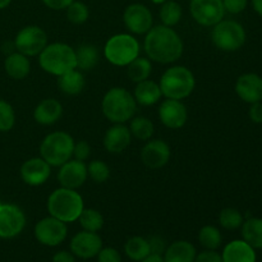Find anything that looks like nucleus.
<instances>
[{
	"instance_id": "nucleus-13",
	"label": "nucleus",
	"mask_w": 262,
	"mask_h": 262,
	"mask_svg": "<svg viewBox=\"0 0 262 262\" xmlns=\"http://www.w3.org/2000/svg\"><path fill=\"white\" fill-rule=\"evenodd\" d=\"M123 22L132 35H146L154 27V15L145 4L133 3L124 9Z\"/></svg>"
},
{
	"instance_id": "nucleus-33",
	"label": "nucleus",
	"mask_w": 262,
	"mask_h": 262,
	"mask_svg": "<svg viewBox=\"0 0 262 262\" xmlns=\"http://www.w3.org/2000/svg\"><path fill=\"white\" fill-rule=\"evenodd\" d=\"M199 242L205 250L216 251L222 246L223 237L219 228L214 225H205L199 232Z\"/></svg>"
},
{
	"instance_id": "nucleus-52",
	"label": "nucleus",
	"mask_w": 262,
	"mask_h": 262,
	"mask_svg": "<svg viewBox=\"0 0 262 262\" xmlns=\"http://www.w3.org/2000/svg\"><path fill=\"white\" fill-rule=\"evenodd\" d=\"M0 204H2V201H0Z\"/></svg>"
},
{
	"instance_id": "nucleus-35",
	"label": "nucleus",
	"mask_w": 262,
	"mask_h": 262,
	"mask_svg": "<svg viewBox=\"0 0 262 262\" xmlns=\"http://www.w3.org/2000/svg\"><path fill=\"white\" fill-rule=\"evenodd\" d=\"M243 215L241 214L239 210L233 209V207H227L223 209L219 214V224L220 227L227 230H235L242 227Z\"/></svg>"
},
{
	"instance_id": "nucleus-22",
	"label": "nucleus",
	"mask_w": 262,
	"mask_h": 262,
	"mask_svg": "<svg viewBox=\"0 0 262 262\" xmlns=\"http://www.w3.org/2000/svg\"><path fill=\"white\" fill-rule=\"evenodd\" d=\"M223 262H256L255 248L243 239L232 241L223 250Z\"/></svg>"
},
{
	"instance_id": "nucleus-46",
	"label": "nucleus",
	"mask_w": 262,
	"mask_h": 262,
	"mask_svg": "<svg viewBox=\"0 0 262 262\" xmlns=\"http://www.w3.org/2000/svg\"><path fill=\"white\" fill-rule=\"evenodd\" d=\"M51 262H76V256L69 251H59L53 256Z\"/></svg>"
},
{
	"instance_id": "nucleus-8",
	"label": "nucleus",
	"mask_w": 262,
	"mask_h": 262,
	"mask_svg": "<svg viewBox=\"0 0 262 262\" xmlns=\"http://www.w3.org/2000/svg\"><path fill=\"white\" fill-rule=\"evenodd\" d=\"M211 41L219 50L232 53L245 45L246 31L237 20L222 19L212 26Z\"/></svg>"
},
{
	"instance_id": "nucleus-28",
	"label": "nucleus",
	"mask_w": 262,
	"mask_h": 262,
	"mask_svg": "<svg viewBox=\"0 0 262 262\" xmlns=\"http://www.w3.org/2000/svg\"><path fill=\"white\" fill-rule=\"evenodd\" d=\"M242 238L255 250H262V219L250 217L245 220L241 227Z\"/></svg>"
},
{
	"instance_id": "nucleus-51",
	"label": "nucleus",
	"mask_w": 262,
	"mask_h": 262,
	"mask_svg": "<svg viewBox=\"0 0 262 262\" xmlns=\"http://www.w3.org/2000/svg\"><path fill=\"white\" fill-rule=\"evenodd\" d=\"M83 262H86V260H83Z\"/></svg>"
},
{
	"instance_id": "nucleus-24",
	"label": "nucleus",
	"mask_w": 262,
	"mask_h": 262,
	"mask_svg": "<svg viewBox=\"0 0 262 262\" xmlns=\"http://www.w3.org/2000/svg\"><path fill=\"white\" fill-rule=\"evenodd\" d=\"M196 247L188 241H176L166 247L163 257L165 262H194Z\"/></svg>"
},
{
	"instance_id": "nucleus-30",
	"label": "nucleus",
	"mask_w": 262,
	"mask_h": 262,
	"mask_svg": "<svg viewBox=\"0 0 262 262\" xmlns=\"http://www.w3.org/2000/svg\"><path fill=\"white\" fill-rule=\"evenodd\" d=\"M124 253L127 255V257L130 258L132 261H142L143 258H146L148 255H151L148 241L146 239V238L140 237V235L130 237L124 245Z\"/></svg>"
},
{
	"instance_id": "nucleus-23",
	"label": "nucleus",
	"mask_w": 262,
	"mask_h": 262,
	"mask_svg": "<svg viewBox=\"0 0 262 262\" xmlns=\"http://www.w3.org/2000/svg\"><path fill=\"white\" fill-rule=\"evenodd\" d=\"M133 96H135L137 105H141V106H151V105H155L160 101L161 97H163V94H161L160 84L148 78L136 83Z\"/></svg>"
},
{
	"instance_id": "nucleus-32",
	"label": "nucleus",
	"mask_w": 262,
	"mask_h": 262,
	"mask_svg": "<svg viewBox=\"0 0 262 262\" xmlns=\"http://www.w3.org/2000/svg\"><path fill=\"white\" fill-rule=\"evenodd\" d=\"M183 15V9L182 5L176 0H168L160 5L159 10V17H160L161 23L168 27H174L178 25Z\"/></svg>"
},
{
	"instance_id": "nucleus-6",
	"label": "nucleus",
	"mask_w": 262,
	"mask_h": 262,
	"mask_svg": "<svg viewBox=\"0 0 262 262\" xmlns=\"http://www.w3.org/2000/svg\"><path fill=\"white\" fill-rule=\"evenodd\" d=\"M74 142V138L64 130L49 133L40 143V156L51 168H59L73 158Z\"/></svg>"
},
{
	"instance_id": "nucleus-40",
	"label": "nucleus",
	"mask_w": 262,
	"mask_h": 262,
	"mask_svg": "<svg viewBox=\"0 0 262 262\" xmlns=\"http://www.w3.org/2000/svg\"><path fill=\"white\" fill-rule=\"evenodd\" d=\"M96 257L97 262H122V255L114 247H102Z\"/></svg>"
},
{
	"instance_id": "nucleus-45",
	"label": "nucleus",
	"mask_w": 262,
	"mask_h": 262,
	"mask_svg": "<svg viewBox=\"0 0 262 262\" xmlns=\"http://www.w3.org/2000/svg\"><path fill=\"white\" fill-rule=\"evenodd\" d=\"M250 118L253 123L256 124H261L262 123V102H255L251 104L250 107Z\"/></svg>"
},
{
	"instance_id": "nucleus-14",
	"label": "nucleus",
	"mask_w": 262,
	"mask_h": 262,
	"mask_svg": "<svg viewBox=\"0 0 262 262\" xmlns=\"http://www.w3.org/2000/svg\"><path fill=\"white\" fill-rule=\"evenodd\" d=\"M141 161L148 169H161L169 163L171 156L170 146L164 140H148L141 150Z\"/></svg>"
},
{
	"instance_id": "nucleus-42",
	"label": "nucleus",
	"mask_w": 262,
	"mask_h": 262,
	"mask_svg": "<svg viewBox=\"0 0 262 262\" xmlns=\"http://www.w3.org/2000/svg\"><path fill=\"white\" fill-rule=\"evenodd\" d=\"M148 245H150V251L154 255H164L166 250V242L163 237L160 235H152V237L148 238Z\"/></svg>"
},
{
	"instance_id": "nucleus-49",
	"label": "nucleus",
	"mask_w": 262,
	"mask_h": 262,
	"mask_svg": "<svg viewBox=\"0 0 262 262\" xmlns=\"http://www.w3.org/2000/svg\"><path fill=\"white\" fill-rule=\"evenodd\" d=\"M10 3H12V0H0V10L9 7Z\"/></svg>"
},
{
	"instance_id": "nucleus-21",
	"label": "nucleus",
	"mask_w": 262,
	"mask_h": 262,
	"mask_svg": "<svg viewBox=\"0 0 262 262\" xmlns=\"http://www.w3.org/2000/svg\"><path fill=\"white\" fill-rule=\"evenodd\" d=\"M61 115H63V105L59 102V100L53 97L41 100L33 110V119L41 125L55 124Z\"/></svg>"
},
{
	"instance_id": "nucleus-10",
	"label": "nucleus",
	"mask_w": 262,
	"mask_h": 262,
	"mask_svg": "<svg viewBox=\"0 0 262 262\" xmlns=\"http://www.w3.org/2000/svg\"><path fill=\"white\" fill-rule=\"evenodd\" d=\"M33 234H35L36 241L42 246L56 247L67 239L68 227L64 222L49 215L36 223L33 228Z\"/></svg>"
},
{
	"instance_id": "nucleus-2",
	"label": "nucleus",
	"mask_w": 262,
	"mask_h": 262,
	"mask_svg": "<svg viewBox=\"0 0 262 262\" xmlns=\"http://www.w3.org/2000/svg\"><path fill=\"white\" fill-rule=\"evenodd\" d=\"M46 207H48L49 215L61 220L66 224H69V223L77 222L79 215L83 211V197L79 194L77 189L59 187L50 193Z\"/></svg>"
},
{
	"instance_id": "nucleus-38",
	"label": "nucleus",
	"mask_w": 262,
	"mask_h": 262,
	"mask_svg": "<svg viewBox=\"0 0 262 262\" xmlns=\"http://www.w3.org/2000/svg\"><path fill=\"white\" fill-rule=\"evenodd\" d=\"M15 124V112L12 105L0 99V132H9Z\"/></svg>"
},
{
	"instance_id": "nucleus-25",
	"label": "nucleus",
	"mask_w": 262,
	"mask_h": 262,
	"mask_svg": "<svg viewBox=\"0 0 262 262\" xmlns=\"http://www.w3.org/2000/svg\"><path fill=\"white\" fill-rule=\"evenodd\" d=\"M5 73L13 79H25L31 72V61L28 56L14 51L12 54H8L4 60Z\"/></svg>"
},
{
	"instance_id": "nucleus-34",
	"label": "nucleus",
	"mask_w": 262,
	"mask_h": 262,
	"mask_svg": "<svg viewBox=\"0 0 262 262\" xmlns=\"http://www.w3.org/2000/svg\"><path fill=\"white\" fill-rule=\"evenodd\" d=\"M78 222L82 229L94 233L100 232L105 223L102 214L96 209H83L82 214L79 215Z\"/></svg>"
},
{
	"instance_id": "nucleus-26",
	"label": "nucleus",
	"mask_w": 262,
	"mask_h": 262,
	"mask_svg": "<svg viewBox=\"0 0 262 262\" xmlns=\"http://www.w3.org/2000/svg\"><path fill=\"white\" fill-rule=\"evenodd\" d=\"M56 83H58V89L63 94L68 96H76L83 91L86 86V79H84L83 73L76 68L59 76Z\"/></svg>"
},
{
	"instance_id": "nucleus-17",
	"label": "nucleus",
	"mask_w": 262,
	"mask_h": 262,
	"mask_svg": "<svg viewBox=\"0 0 262 262\" xmlns=\"http://www.w3.org/2000/svg\"><path fill=\"white\" fill-rule=\"evenodd\" d=\"M87 178H89V173H87V164L84 161L71 159L59 166L58 181L60 187H64V188H81L86 183Z\"/></svg>"
},
{
	"instance_id": "nucleus-27",
	"label": "nucleus",
	"mask_w": 262,
	"mask_h": 262,
	"mask_svg": "<svg viewBox=\"0 0 262 262\" xmlns=\"http://www.w3.org/2000/svg\"><path fill=\"white\" fill-rule=\"evenodd\" d=\"M74 51H76L77 69L81 72L92 71L99 64L100 51L99 48L94 43H81L78 48L74 49Z\"/></svg>"
},
{
	"instance_id": "nucleus-48",
	"label": "nucleus",
	"mask_w": 262,
	"mask_h": 262,
	"mask_svg": "<svg viewBox=\"0 0 262 262\" xmlns=\"http://www.w3.org/2000/svg\"><path fill=\"white\" fill-rule=\"evenodd\" d=\"M252 7L253 10L262 17V0H252Z\"/></svg>"
},
{
	"instance_id": "nucleus-44",
	"label": "nucleus",
	"mask_w": 262,
	"mask_h": 262,
	"mask_svg": "<svg viewBox=\"0 0 262 262\" xmlns=\"http://www.w3.org/2000/svg\"><path fill=\"white\" fill-rule=\"evenodd\" d=\"M41 2L51 10H66L74 0H41Z\"/></svg>"
},
{
	"instance_id": "nucleus-37",
	"label": "nucleus",
	"mask_w": 262,
	"mask_h": 262,
	"mask_svg": "<svg viewBox=\"0 0 262 262\" xmlns=\"http://www.w3.org/2000/svg\"><path fill=\"white\" fill-rule=\"evenodd\" d=\"M87 173L89 177L95 183H105L110 178V168L105 161L92 160L87 165Z\"/></svg>"
},
{
	"instance_id": "nucleus-1",
	"label": "nucleus",
	"mask_w": 262,
	"mask_h": 262,
	"mask_svg": "<svg viewBox=\"0 0 262 262\" xmlns=\"http://www.w3.org/2000/svg\"><path fill=\"white\" fill-rule=\"evenodd\" d=\"M143 49L151 61L159 64L176 63L183 55L184 43L173 27L155 26L146 33Z\"/></svg>"
},
{
	"instance_id": "nucleus-3",
	"label": "nucleus",
	"mask_w": 262,
	"mask_h": 262,
	"mask_svg": "<svg viewBox=\"0 0 262 262\" xmlns=\"http://www.w3.org/2000/svg\"><path fill=\"white\" fill-rule=\"evenodd\" d=\"M101 110L104 117L113 124L127 123L135 117L137 102L127 89L113 87L102 97Z\"/></svg>"
},
{
	"instance_id": "nucleus-5",
	"label": "nucleus",
	"mask_w": 262,
	"mask_h": 262,
	"mask_svg": "<svg viewBox=\"0 0 262 262\" xmlns=\"http://www.w3.org/2000/svg\"><path fill=\"white\" fill-rule=\"evenodd\" d=\"M159 84L165 99L183 100L193 92L196 78L187 67L173 66L164 72Z\"/></svg>"
},
{
	"instance_id": "nucleus-16",
	"label": "nucleus",
	"mask_w": 262,
	"mask_h": 262,
	"mask_svg": "<svg viewBox=\"0 0 262 262\" xmlns=\"http://www.w3.org/2000/svg\"><path fill=\"white\" fill-rule=\"evenodd\" d=\"M159 119L169 129H181L188 120V110L182 100L165 99L159 106Z\"/></svg>"
},
{
	"instance_id": "nucleus-20",
	"label": "nucleus",
	"mask_w": 262,
	"mask_h": 262,
	"mask_svg": "<svg viewBox=\"0 0 262 262\" xmlns=\"http://www.w3.org/2000/svg\"><path fill=\"white\" fill-rule=\"evenodd\" d=\"M235 92L247 104L262 101V77L256 73H245L235 82Z\"/></svg>"
},
{
	"instance_id": "nucleus-19",
	"label": "nucleus",
	"mask_w": 262,
	"mask_h": 262,
	"mask_svg": "<svg viewBox=\"0 0 262 262\" xmlns=\"http://www.w3.org/2000/svg\"><path fill=\"white\" fill-rule=\"evenodd\" d=\"M130 142H132V135L125 123H115L107 128L102 140L105 150L114 155L124 152L129 147Z\"/></svg>"
},
{
	"instance_id": "nucleus-9",
	"label": "nucleus",
	"mask_w": 262,
	"mask_h": 262,
	"mask_svg": "<svg viewBox=\"0 0 262 262\" xmlns=\"http://www.w3.org/2000/svg\"><path fill=\"white\" fill-rule=\"evenodd\" d=\"M15 50L23 55L38 56L41 51L48 45V33L41 27L35 25L26 26L18 31L14 38Z\"/></svg>"
},
{
	"instance_id": "nucleus-15",
	"label": "nucleus",
	"mask_w": 262,
	"mask_h": 262,
	"mask_svg": "<svg viewBox=\"0 0 262 262\" xmlns=\"http://www.w3.org/2000/svg\"><path fill=\"white\" fill-rule=\"evenodd\" d=\"M71 252L81 260L96 257L102 248V239L97 233L82 230L72 237L69 243Z\"/></svg>"
},
{
	"instance_id": "nucleus-12",
	"label": "nucleus",
	"mask_w": 262,
	"mask_h": 262,
	"mask_svg": "<svg viewBox=\"0 0 262 262\" xmlns=\"http://www.w3.org/2000/svg\"><path fill=\"white\" fill-rule=\"evenodd\" d=\"M26 214L14 204H0V238L12 239L19 235L26 227Z\"/></svg>"
},
{
	"instance_id": "nucleus-47",
	"label": "nucleus",
	"mask_w": 262,
	"mask_h": 262,
	"mask_svg": "<svg viewBox=\"0 0 262 262\" xmlns=\"http://www.w3.org/2000/svg\"><path fill=\"white\" fill-rule=\"evenodd\" d=\"M140 262H165V261H164V257L161 255H154V253H151V255H148L147 257L143 258V260Z\"/></svg>"
},
{
	"instance_id": "nucleus-50",
	"label": "nucleus",
	"mask_w": 262,
	"mask_h": 262,
	"mask_svg": "<svg viewBox=\"0 0 262 262\" xmlns=\"http://www.w3.org/2000/svg\"><path fill=\"white\" fill-rule=\"evenodd\" d=\"M150 2L152 3V4H156V5H161V4H163V3L168 2V0H150Z\"/></svg>"
},
{
	"instance_id": "nucleus-31",
	"label": "nucleus",
	"mask_w": 262,
	"mask_h": 262,
	"mask_svg": "<svg viewBox=\"0 0 262 262\" xmlns=\"http://www.w3.org/2000/svg\"><path fill=\"white\" fill-rule=\"evenodd\" d=\"M129 130L132 137L137 138L138 141H148L152 138L154 133H155V125L151 122V119H148L147 117H133L130 119L129 124Z\"/></svg>"
},
{
	"instance_id": "nucleus-36",
	"label": "nucleus",
	"mask_w": 262,
	"mask_h": 262,
	"mask_svg": "<svg viewBox=\"0 0 262 262\" xmlns=\"http://www.w3.org/2000/svg\"><path fill=\"white\" fill-rule=\"evenodd\" d=\"M67 19L73 25H83L90 18V8L79 0H74L66 9Z\"/></svg>"
},
{
	"instance_id": "nucleus-7",
	"label": "nucleus",
	"mask_w": 262,
	"mask_h": 262,
	"mask_svg": "<svg viewBox=\"0 0 262 262\" xmlns=\"http://www.w3.org/2000/svg\"><path fill=\"white\" fill-rule=\"evenodd\" d=\"M141 45L132 33H117L106 41L104 56L115 67H127L140 56Z\"/></svg>"
},
{
	"instance_id": "nucleus-41",
	"label": "nucleus",
	"mask_w": 262,
	"mask_h": 262,
	"mask_svg": "<svg viewBox=\"0 0 262 262\" xmlns=\"http://www.w3.org/2000/svg\"><path fill=\"white\" fill-rule=\"evenodd\" d=\"M225 13L230 14H239L247 8L248 0H223Z\"/></svg>"
},
{
	"instance_id": "nucleus-4",
	"label": "nucleus",
	"mask_w": 262,
	"mask_h": 262,
	"mask_svg": "<svg viewBox=\"0 0 262 262\" xmlns=\"http://www.w3.org/2000/svg\"><path fill=\"white\" fill-rule=\"evenodd\" d=\"M41 69L51 76H61L77 68L76 51L66 42L48 43L38 55Z\"/></svg>"
},
{
	"instance_id": "nucleus-11",
	"label": "nucleus",
	"mask_w": 262,
	"mask_h": 262,
	"mask_svg": "<svg viewBox=\"0 0 262 262\" xmlns=\"http://www.w3.org/2000/svg\"><path fill=\"white\" fill-rule=\"evenodd\" d=\"M189 13L200 26L212 27L224 19L225 9L223 0H191Z\"/></svg>"
},
{
	"instance_id": "nucleus-29",
	"label": "nucleus",
	"mask_w": 262,
	"mask_h": 262,
	"mask_svg": "<svg viewBox=\"0 0 262 262\" xmlns=\"http://www.w3.org/2000/svg\"><path fill=\"white\" fill-rule=\"evenodd\" d=\"M152 73V61L147 56H138L127 66V76L135 83L150 78Z\"/></svg>"
},
{
	"instance_id": "nucleus-43",
	"label": "nucleus",
	"mask_w": 262,
	"mask_h": 262,
	"mask_svg": "<svg viewBox=\"0 0 262 262\" xmlns=\"http://www.w3.org/2000/svg\"><path fill=\"white\" fill-rule=\"evenodd\" d=\"M194 262H223V258L216 251L205 250L201 253H197Z\"/></svg>"
},
{
	"instance_id": "nucleus-39",
	"label": "nucleus",
	"mask_w": 262,
	"mask_h": 262,
	"mask_svg": "<svg viewBox=\"0 0 262 262\" xmlns=\"http://www.w3.org/2000/svg\"><path fill=\"white\" fill-rule=\"evenodd\" d=\"M91 156V146L87 141L82 140L78 141V142H74V147H73V158L76 160L79 161H84L86 163L87 160Z\"/></svg>"
},
{
	"instance_id": "nucleus-18",
	"label": "nucleus",
	"mask_w": 262,
	"mask_h": 262,
	"mask_svg": "<svg viewBox=\"0 0 262 262\" xmlns=\"http://www.w3.org/2000/svg\"><path fill=\"white\" fill-rule=\"evenodd\" d=\"M20 178L27 186L38 187L48 182L51 176V166L42 158H31L20 166Z\"/></svg>"
}]
</instances>
